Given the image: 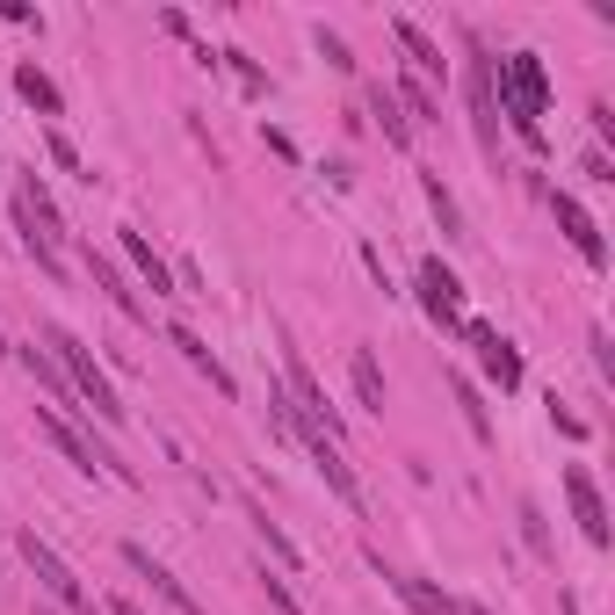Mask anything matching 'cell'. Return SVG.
I'll return each mask as SVG.
<instances>
[{"label":"cell","mask_w":615,"mask_h":615,"mask_svg":"<svg viewBox=\"0 0 615 615\" xmlns=\"http://www.w3.org/2000/svg\"><path fill=\"white\" fill-rule=\"evenodd\" d=\"M492 95H500V109L514 116L521 145L543 152V109H550V73L536 51H514V58H492Z\"/></svg>","instance_id":"cell-1"},{"label":"cell","mask_w":615,"mask_h":615,"mask_svg":"<svg viewBox=\"0 0 615 615\" xmlns=\"http://www.w3.org/2000/svg\"><path fill=\"white\" fill-rule=\"evenodd\" d=\"M44 348L58 355V369H66V384L87 398V413H95V420H109V427H123V398H116V384L102 377V362L87 355V348L73 341L66 326H44Z\"/></svg>","instance_id":"cell-2"},{"label":"cell","mask_w":615,"mask_h":615,"mask_svg":"<svg viewBox=\"0 0 615 615\" xmlns=\"http://www.w3.org/2000/svg\"><path fill=\"white\" fill-rule=\"evenodd\" d=\"M37 427H44L51 442H58V456H66L73 471H109V478H123V485H131V464H123L116 449H102L95 435H87V427H73L66 413H51V406H37Z\"/></svg>","instance_id":"cell-3"},{"label":"cell","mask_w":615,"mask_h":615,"mask_svg":"<svg viewBox=\"0 0 615 615\" xmlns=\"http://www.w3.org/2000/svg\"><path fill=\"white\" fill-rule=\"evenodd\" d=\"M22 565L37 572V587H44V594H51L58 608H73V615H95V601H87V587H80V579H73V565L58 558V550H51V543H44L37 529L22 536Z\"/></svg>","instance_id":"cell-4"},{"label":"cell","mask_w":615,"mask_h":615,"mask_svg":"<svg viewBox=\"0 0 615 615\" xmlns=\"http://www.w3.org/2000/svg\"><path fill=\"white\" fill-rule=\"evenodd\" d=\"M290 427H297V442L312 449V464H319V478H326L333 492H341V500H348L355 514H362V485H355V471H348V456H341V442H326V435H319V427L304 420L297 406H290Z\"/></svg>","instance_id":"cell-5"},{"label":"cell","mask_w":615,"mask_h":615,"mask_svg":"<svg viewBox=\"0 0 615 615\" xmlns=\"http://www.w3.org/2000/svg\"><path fill=\"white\" fill-rule=\"evenodd\" d=\"M565 500L579 514V536H587L594 550H608V507H601V485H594L587 464H565Z\"/></svg>","instance_id":"cell-6"},{"label":"cell","mask_w":615,"mask_h":615,"mask_svg":"<svg viewBox=\"0 0 615 615\" xmlns=\"http://www.w3.org/2000/svg\"><path fill=\"white\" fill-rule=\"evenodd\" d=\"M456 333H464V341L478 348V362H485V377L500 384V391H514V384H521V355H514V341H500V333H492L485 319H464V326H456Z\"/></svg>","instance_id":"cell-7"},{"label":"cell","mask_w":615,"mask_h":615,"mask_svg":"<svg viewBox=\"0 0 615 615\" xmlns=\"http://www.w3.org/2000/svg\"><path fill=\"white\" fill-rule=\"evenodd\" d=\"M420 304H427V312H435V326H464V283H456V275L435 261V254H427L420 261Z\"/></svg>","instance_id":"cell-8"},{"label":"cell","mask_w":615,"mask_h":615,"mask_svg":"<svg viewBox=\"0 0 615 615\" xmlns=\"http://www.w3.org/2000/svg\"><path fill=\"white\" fill-rule=\"evenodd\" d=\"M123 565H131V572H138V579H145V587L160 594V601H167L174 615H203V608H196V594L181 587V579H174L167 565H152V550H138V543H123Z\"/></svg>","instance_id":"cell-9"},{"label":"cell","mask_w":615,"mask_h":615,"mask_svg":"<svg viewBox=\"0 0 615 615\" xmlns=\"http://www.w3.org/2000/svg\"><path fill=\"white\" fill-rule=\"evenodd\" d=\"M471 116H478L485 160H500V95H492V58L485 51H478V66H471Z\"/></svg>","instance_id":"cell-10"},{"label":"cell","mask_w":615,"mask_h":615,"mask_svg":"<svg viewBox=\"0 0 615 615\" xmlns=\"http://www.w3.org/2000/svg\"><path fill=\"white\" fill-rule=\"evenodd\" d=\"M550 210H558L565 239L579 246V261H587V268H601V261H608V246H601V225H594V218H587V210H579L572 196H550Z\"/></svg>","instance_id":"cell-11"},{"label":"cell","mask_w":615,"mask_h":615,"mask_svg":"<svg viewBox=\"0 0 615 615\" xmlns=\"http://www.w3.org/2000/svg\"><path fill=\"white\" fill-rule=\"evenodd\" d=\"M377 572H384V587H391L398 601H406L413 615H456V601H449L442 587H427V579H406V572H391L384 558H377Z\"/></svg>","instance_id":"cell-12"},{"label":"cell","mask_w":615,"mask_h":615,"mask_svg":"<svg viewBox=\"0 0 615 615\" xmlns=\"http://www.w3.org/2000/svg\"><path fill=\"white\" fill-rule=\"evenodd\" d=\"M116 246H123V254H131V268L145 275L152 290H160V297H174V275H167V261H160V254H152V246H145V232H138V225H116Z\"/></svg>","instance_id":"cell-13"},{"label":"cell","mask_w":615,"mask_h":615,"mask_svg":"<svg viewBox=\"0 0 615 615\" xmlns=\"http://www.w3.org/2000/svg\"><path fill=\"white\" fill-rule=\"evenodd\" d=\"M87 275H95V290H109V304H116L123 319H145V304H138V290L123 283V268H116L109 254H87Z\"/></svg>","instance_id":"cell-14"},{"label":"cell","mask_w":615,"mask_h":615,"mask_svg":"<svg viewBox=\"0 0 615 615\" xmlns=\"http://www.w3.org/2000/svg\"><path fill=\"white\" fill-rule=\"evenodd\" d=\"M167 341H174V348H181V355H189V362H196V369H203V377H210V384H218V391H225V398H232V369H225V362H218V355H210V348H203V341H196V333H189V326H174V333H167Z\"/></svg>","instance_id":"cell-15"},{"label":"cell","mask_w":615,"mask_h":615,"mask_svg":"<svg viewBox=\"0 0 615 615\" xmlns=\"http://www.w3.org/2000/svg\"><path fill=\"white\" fill-rule=\"evenodd\" d=\"M348 377H355V398H362V406L384 413V369H377V355L355 348V355H348Z\"/></svg>","instance_id":"cell-16"},{"label":"cell","mask_w":615,"mask_h":615,"mask_svg":"<svg viewBox=\"0 0 615 615\" xmlns=\"http://www.w3.org/2000/svg\"><path fill=\"white\" fill-rule=\"evenodd\" d=\"M369 109H377V123H384V138H391V145H413V116L398 109L391 87H369Z\"/></svg>","instance_id":"cell-17"},{"label":"cell","mask_w":615,"mask_h":615,"mask_svg":"<svg viewBox=\"0 0 615 615\" xmlns=\"http://www.w3.org/2000/svg\"><path fill=\"white\" fill-rule=\"evenodd\" d=\"M15 87H22V102L37 109V116H58V109H66V102H58V87H51L37 66H22V73H15Z\"/></svg>","instance_id":"cell-18"},{"label":"cell","mask_w":615,"mask_h":615,"mask_svg":"<svg viewBox=\"0 0 615 615\" xmlns=\"http://www.w3.org/2000/svg\"><path fill=\"white\" fill-rule=\"evenodd\" d=\"M398 44L413 51V73H427V80H442V51L420 37V22H398Z\"/></svg>","instance_id":"cell-19"},{"label":"cell","mask_w":615,"mask_h":615,"mask_svg":"<svg viewBox=\"0 0 615 615\" xmlns=\"http://www.w3.org/2000/svg\"><path fill=\"white\" fill-rule=\"evenodd\" d=\"M427 203H435V218H442V232H449V239H471V232H464V218H456V196L442 189V174H427Z\"/></svg>","instance_id":"cell-20"},{"label":"cell","mask_w":615,"mask_h":615,"mask_svg":"<svg viewBox=\"0 0 615 615\" xmlns=\"http://www.w3.org/2000/svg\"><path fill=\"white\" fill-rule=\"evenodd\" d=\"M456 406H464V420H471V435H478V442H492V420H485V398H478V384H471V377H456Z\"/></svg>","instance_id":"cell-21"},{"label":"cell","mask_w":615,"mask_h":615,"mask_svg":"<svg viewBox=\"0 0 615 615\" xmlns=\"http://www.w3.org/2000/svg\"><path fill=\"white\" fill-rule=\"evenodd\" d=\"M398 87H406V102H413V116H442V102H435V87H427L413 66H406V80H398Z\"/></svg>","instance_id":"cell-22"},{"label":"cell","mask_w":615,"mask_h":615,"mask_svg":"<svg viewBox=\"0 0 615 615\" xmlns=\"http://www.w3.org/2000/svg\"><path fill=\"white\" fill-rule=\"evenodd\" d=\"M254 529H261V543H268V550H275V558H283V565H297V543H290L283 529H275V521H268L261 507H254Z\"/></svg>","instance_id":"cell-23"},{"label":"cell","mask_w":615,"mask_h":615,"mask_svg":"<svg viewBox=\"0 0 615 615\" xmlns=\"http://www.w3.org/2000/svg\"><path fill=\"white\" fill-rule=\"evenodd\" d=\"M319 58H326V66H333V73H355V58H348V44H341V37H333V29H319Z\"/></svg>","instance_id":"cell-24"},{"label":"cell","mask_w":615,"mask_h":615,"mask_svg":"<svg viewBox=\"0 0 615 615\" xmlns=\"http://www.w3.org/2000/svg\"><path fill=\"white\" fill-rule=\"evenodd\" d=\"M521 536H529V550H550V536H543V507H536V500H521Z\"/></svg>","instance_id":"cell-25"},{"label":"cell","mask_w":615,"mask_h":615,"mask_svg":"<svg viewBox=\"0 0 615 615\" xmlns=\"http://www.w3.org/2000/svg\"><path fill=\"white\" fill-rule=\"evenodd\" d=\"M261 594L275 601V615H304V608H297V594H290V587H283L275 572H261Z\"/></svg>","instance_id":"cell-26"},{"label":"cell","mask_w":615,"mask_h":615,"mask_svg":"<svg viewBox=\"0 0 615 615\" xmlns=\"http://www.w3.org/2000/svg\"><path fill=\"white\" fill-rule=\"evenodd\" d=\"M51 160H58V167H66V174H80V181H95V174H87V160H80V152H73L66 138H58V131H51Z\"/></svg>","instance_id":"cell-27"},{"label":"cell","mask_w":615,"mask_h":615,"mask_svg":"<svg viewBox=\"0 0 615 615\" xmlns=\"http://www.w3.org/2000/svg\"><path fill=\"white\" fill-rule=\"evenodd\" d=\"M456 615H492V608H478V601H456Z\"/></svg>","instance_id":"cell-28"},{"label":"cell","mask_w":615,"mask_h":615,"mask_svg":"<svg viewBox=\"0 0 615 615\" xmlns=\"http://www.w3.org/2000/svg\"><path fill=\"white\" fill-rule=\"evenodd\" d=\"M109 615H138V608H131V601H109Z\"/></svg>","instance_id":"cell-29"},{"label":"cell","mask_w":615,"mask_h":615,"mask_svg":"<svg viewBox=\"0 0 615 615\" xmlns=\"http://www.w3.org/2000/svg\"><path fill=\"white\" fill-rule=\"evenodd\" d=\"M558 615H579V601H572V594H565V601H558Z\"/></svg>","instance_id":"cell-30"},{"label":"cell","mask_w":615,"mask_h":615,"mask_svg":"<svg viewBox=\"0 0 615 615\" xmlns=\"http://www.w3.org/2000/svg\"><path fill=\"white\" fill-rule=\"evenodd\" d=\"M0 355H8V333H0Z\"/></svg>","instance_id":"cell-31"}]
</instances>
